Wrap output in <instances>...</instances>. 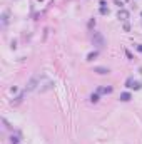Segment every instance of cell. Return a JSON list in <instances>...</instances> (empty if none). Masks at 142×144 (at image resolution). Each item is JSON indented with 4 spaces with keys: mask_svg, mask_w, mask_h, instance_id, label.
I'll list each match as a JSON object with an SVG mask.
<instances>
[{
    "mask_svg": "<svg viewBox=\"0 0 142 144\" xmlns=\"http://www.w3.org/2000/svg\"><path fill=\"white\" fill-rule=\"evenodd\" d=\"M40 80H42V74H35V76H33L32 79L27 82V92L39 89V85H40Z\"/></svg>",
    "mask_w": 142,
    "mask_h": 144,
    "instance_id": "1",
    "label": "cell"
},
{
    "mask_svg": "<svg viewBox=\"0 0 142 144\" xmlns=\"http://www.w3.org/2000/svg\"><path fill=\"white\" fill-rule=\"evenodd\" d=\"M54 87V82L50 79H47V76L45 74H42V80H40V85H39V89L37 91L39 92H45V91H49V89Z\"/></svg>",
    "mask_w": 142,
    "mask_h": 144,
    "instance_id": "2",
    "label": "cell"
},
{
    "mask_svg": "<svg viewBox=\"0 0 142 144\" xmlns=\"http://www.w3.org/2000/svg\"><path fill=\"white\" fill-rule=\"evenodd\" d=\"M92 44L95 45L97 49H102L104 45H105V39H104V35H102L100 32H94V35H92Z\"/></svg>",
    "mask_w": 142,
    "mask_h": 144,
    "instance_id": "3",
    "label": "cell"
},
{
    "mask_svg": "<svg viewBox=\"0 0 142 144\" xmlns=\"http://www.w3.org/2000/svg\"><path fill=\"white\" fill-rule=\"evenodd\" d=\"M126 87H129V89H134V91H137V89H140V84H139L137 80H134L132 77H130V79H127V82H126Z\"/></svg>",
    "mask_w": 142,
    "mask_h": 144,
    "instance_id": "4",
    "label": "cell"
},
{
    "mask_svg": "<svg viewBox=\"0 0 142 144\" xmlns=\"http://www.w3.org/2000/svg\"><path fill=\"white\" fill-rule=\"evenodd\" d=\"M129 12L127 10H124V8H119V12H117V19L119 20H122V22H127L129 20Z\"/></svg>",
    "mask_w": 142,
    "mask_h": 144,
    "instance_id": "5",
    "label": "cell"
},
{
    "mask_svg": "<svg viewBox=\"0 0 142 144\" xmlns=\"http://www.w3.org/2000/svg\"><path fill=\"white\" fill-rule=\"evenodd\" d=\"M94 72H97V74H100V76H107L110 70L107 67H94Z\"/></svg>",
    "mask_w": 142,
    "mask_h": 144,
    "instance_id": "6",
    "label": "cell"
},
{
    "mask_svg": "<svg viewBox=\"0 0 142 144\" xmlns=\"http://www.w3.org/2000/svg\"><path fill=\"white\" fill-rule=\"evenodd\" d=\"M120 100H124V102L130 100V94H129V92H124V94H120Z\"/></svg>",
    "mask_w": 142,
    "mask_h": 144,
    "instance_id": "7",
    "label": "cell"
},
{
    "mask_svg": "<svg viewBox=\"0 0 142 144\" xmlns=\"http://www.w3.org/2000/svg\"><path fill=\"white\" fill-rule=\"evenodd\" d=\"M7 22H8V13L4 12V13H2V25L5 27V25H7Z\"/></svg>",
    "mask_w": 142,
    "mask_h": 144,
    "instance_id": "8",
    "label": "cell"
},
{
    "mask_svg": "<svg viewBox=\"0 0 142 144\" xmlns=\"http://www.w3.org/2000/svg\"><path fill=\"white\" fill-rule=\"evenodd\" d=\"M99 92H104V94H110V92H112V87H102V89H99Z\"/></svg>",
    "mask_w": 142,
    "mask_h": 144,
    "instance_id": "9",
    "label": "cell"
},
{
    "mask_svg": "<svg viewBox=\"0 0 142 144\" xmlns=\"http://www.w3.org/2000/svg\"><path fill=\"white\" fill-rule=\"evenodd\" d=\"M95 57H97V52H90L89 55H87V60H94Z\"/></svg>",
    "mask_w": 142,
    "mask_h": 144,
    "instance_id": "10",
    "label": "cell"
},
{
    "mask_svg": "<svg viewBox=\"0 0 142 144\" xmlns=\"http://www.w3.org/2000/svg\"><path fill=\"white\" fill-rule=\"evenodd\" d=\"M90 100H92V102H97L99 100V94H92V96H90Z\"/></svg>",
    "mask_w": 142,
    "mask_h": 144,
    "instance_id": "11",
    "label": "cell"
},
{
    "mask_svg": "<svg viewBox=\"0 0 142 144\" xmlns=\"http://www.w3.org/2000/svg\"><path fill=\"white\" fill-rule=\"evenodd\" d=\"M100 13H104V15H105V13H109V10H107L105 7H100Z\"/></svg>",
    "mask_w": 142,
    "mask_h": 144,
    "instance_id": "12",
    "label": "cell"
},
{
    "mask_svg": "<svg viewBox=\"0 0 142 144\" xmlns=\"http://www.w3.org/2000/svg\"><path fill=\"white\" fill-rule=\"evenodd\" d=\"M124 30H126V32H129V30H130V25L127 24V22H126V24H124Z\"/></svg>",
    "mask_w": 142,
    "mask_h": 144,
    "instance_id": "13",
    "label": "cell"
},
{
    "mask_svg": "<svg viewBox=\"0 0 142 144\" xmlns=\"http://www.w3.org/2000/svg\"><path fill=\"white\" fill-rule=\"evenodd\" d=\"M115 4H117L119 7H120V5H124V4H126V0H115Z\"/></svg>",
    "mask_w": 142,
    "mask_h": 144,
    "instance_id": "14",
    "label": "cell"
},
{
    "mask_svg": "<svg viewBox=\"0 0 142 144\" xmlns=\"http://www.w3.org/2000/svg\"><path fill=\"white\" fill-rule=\"evenodd\" d=\"M94 25H95V20H94V19H92V20H90V22H89V27H90V28H92V27H94Z\"/></svg>",
    "mask_w": 142,
    "mask_h": 144,
    "instance_id": "15",
    "label": "cell"
},
{
    "mask_svg": "<svg viewBox=\"0 0 142 144\" xmlns=\"http://www.w3.org/2000/svg\"><path fill=\"white\" fill-rule=\"evenodd\" d=\"M137 50H139V52H142V44H139V45H137Z\"/></svg>",
    "mask_w": 142,
    "mask_h": 144,
    "instance_id": "16",
    "label": "cell"
}]
</instances>
